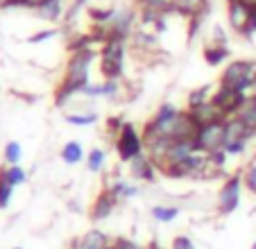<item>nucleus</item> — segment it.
<instances>
[{
  "label": "nucleus",
  "instance_id": "nucleus-24",
  "mask_svg": "<svg viewBox=\"0 0 256 249\" xmlns=\"http://www.w3.org/2000/svg\"><path fill=\"white\" fill-rule=\"evenodd\" d=\"M88 16H91V20H93V25H106L109 20L116 16V10L114 7H91L88 10Z\"/></svg>",
  "mask_w": 256,
  "mask_h": 249
},
{
  "label": "nucleus",
  "instance_id": "nucleus-10",
  "mask_svg": "<svg viewBox=\"0 0 256 249\" xmlns=\"http://www.w3.org/2000/svg\"><path fill=\"white\" fill-rule=\"evenodd\" d=\"M109 244H112V240L106 238V234H102L100 229H91L72 240L68 249H109Z\"/></svg>",
  "mask_w": 256,
  "mask_h": 249
},
{
  "label": "nucleus",
  "instance_id": "nucleus-8",
  "mask_svg": "<svg viewBox=\"0 0 256 249\" xmlns=\"http://www.w3.org/2000/svg\"><path fill=\"white\" fill-rule=\"evenodd\" d=\"M252 7H247L240 0H227V20L229 28L236 34L247 38V32H250V23H252Z\"/></svg>",
  "mask_w": 256,
  "mask_h": 249
},
{
  "label": "nucleus",
  "instance_id": "nucleus-33",
  "mask_svg": "<svg viewBox=\"0 0 256 249\" xmlns=\"http://www.w3.org/2000/svg\"><path fill=\"white\" fill-rule=\"evenodd\" d=\"M211 44H216V46H227L229 44L227 32H224L220 25H213V38H211Z\"/></svg>",
  "mask_w": 256,
  "mask_h": 249
},
{
  "label": "nucleus",
  "instance_id": "nucleus-38",
  "mask_svg": "<svg viewBox=\"0 0 256 249\" xmlns=\"http://www.w3.org/2000/svg\"><path fill=\"white\" fill-rule=\"evenodd\" d=\"M148 249H164V247H161V244H159V242H154V240H152V242H150V244H148Z\"/></svg>",
  "mask_w": 256,
  "mask_h": 249
},
{
  "label": "nucleus",
  "instance_id": "nucleus-30",
  "mask_svg": "<svg viewBox=\"0 0 256 249\" xmlns=\"http://www.w3.org/2000/svg\"><path fill=\"white\" fill-rule=\"evenodd\" d=\"M109 249H148V247H140V244H136L130 238H116V240H112Z\"/></svg>",
  "mask_w": 256,
  "mask_h": 249
},
{
  "label": "nucleus",
  "instance_id": "nucleus-9",
  "mask_svg": "<svg viewBox=\"0 0 256 249\" xmlns=\"http://www.w3.org/2000/svg\"><path fill=\"white\" fill-rule=\"evenodd\" d=\"M208 12V0H174L170 14H179L184 18H202Z\"/></svg>",
  "mask_w": 256,
  "mask_h": 249
},
{
  "label": "nucleus",
  "instance_id": "nucleus-21",
  "mask_svg": "<svg viewBox=\"0 0 256 249\" xmlns=\"http://www.w3.org/2000/svg\"><path fill=\"white\" fill-rule=\"evenodd\" d=\"M211 98H213V86L206 84V86L195 88V91L188 93V109H198V106L206 104V102H211Z\"/></svg>",
  "mask_w": 256,
  "mask_h": 249
},
{
  "label": "nucleus",
  "instance_id": "nucleus-15",
  "mask_svg": "<svg viewBox=\"0 0 256 249\" xmlns=\"http://www.w3.org/2000/svg\"><path fill=\"white\" fill-rule=\"evenodd\" d=\"M188 111H190V116L195 118V122H198L200 127L211 124V122H216V120H227V118H224V114L218 109L213 102H206V104L198 106V109H188Z\"/></svg>",
  "mask_w": 256,
  "mask_h": 249
},
{
  "label": "nucleus",
  "instance_id": "nucleus-18",
  "mask_svg": "<svg viewBox=\"0 0 256 249\" xmlns=\"http://www.w3.org/2000/svg\"><path fill=\"white\" fill-rule=\"evenodd\" d=\"M68 124H78V127H88V124H96L100 120V116L96 111H78V114H66L64 116Z\"/></svg>",
  "mask_w": 256,
  "mask_h": 249
},
{
  "label": "nucleus",
  "instance_id": "nucleus-23",
  "mask_svg": "<svg viewBox=\"0 0 256 249\" xmlns=\"http://www.w3.org/2000/svg\"><path fill=\"white\" fill-rule=\"evenodd\" d=\"M106 163V152L100 148H93L91 152L86 154V168L91 170V172H100L102 168H104Z\"/></svg>",
  "mask_w": 256,
  "mask_h": 249
},
{
  "label": "nucleus",
  "instance_id": "nucleus-4",
  "mask_svg": "<svg viewBox=\"0 0 256 249\" xmlns=\"http://www.w3.org/2000/svg\"><path fill=\"white\" fill-rule=\"evenodd\" d=\"M116 152L122 163H132L134 158H138L140 154H145L143 134H138V130H136L132 122L122 124L120 134L116 136Z\"/></svg>",
  "mask_w": 256,
  "mask_h": 249
},
{
  "label": "nucleus",
  "instance_id": "nucleus-34",
  "mask_svg": "<svg viewBox=\"0 0 256 249\" xmlns=\"http://www.w3.org/2000/svg\"><path fill=\"white\" fill-rule=\"evenodd\" d=\"M46 2H50V0H25L23 7H28V10H34V12H36L39 7H44Z\"/></svg>",
  "mask_w": 256,
  "mask_h": 249
},
{
  "label": "nucleus",
  "instance_id": "nucleus-20",
  "mask_svg": "<svg viewBox=\"0 0 256 249\" xmlns=\"http://www.w3.org/2000/svg\"><path fill=\"white\" fill-rule=\"evenodd\" d=\"M152 218H154L156 222H164V224H168V222H172L174 218L182 213V208L179 206H164V204H156L152 206Z\"/></svg>",
  "mask_w": 256,
  "mask_h": 249
},
{
  "label": "nucleus",
  "instance_id": "nucleus-27",
  "mask_svg": "<svg viewBox=\"0 0 256 249\" xmlns=\"http://www.w3.org/2000/svg\"><path fill=\"white\" fill-rule=\"evenodd\" d=\"M12 195H14V186L7 182L5 168H0V211H2V208H7V204H10Z\"/></svg>",
  "mask_w": 256,
  "mask_h": 249
},
{
  "label": "nucleus",
  "instance_id": "nucleus-13",
  "mask_svg": "<svg viewBox=\"0 0 256 249\" xmlns=\"http://www.w3.org/2000/svg\"><path fill=\"white\" fill-rule=\"evenodd\" d=\"M195 152H198L195 140H174V143L170 145V150H168V156H166L164 166H174V163H182V161H186V158L193 156ZM164 166H161V168H164Z\"/></svg>",
  "mask_w": 256,
  "mask_h": 249
},
{
  "label": "nucleus",
  "instance_id": "nucleus-37",
  "mask_svg": "<svg viewBox=\"0 0 256 249\" xmlns=\"http://www.w3.org/2000/svg\"><path fill=\"white\" fill-rule=\"evenodd\" d=\"M240 2H245L247 7H252V10H256V0H240Z\"/></svg>",
  "mask_w": 256,
  "mask_h": 249
},
{
  "label": "nucleus",
  "instance_id": "nucleus-26",
  "mask_svg": "<svg viewBox=\"0 0 256 249\" xmlns=\"http://www.w3.org/2000/svg\"><path fill=\"white\" fill-rule=\"evenodd\" d=\"M5 168V177H7V182L12 184V186H23L25 182H28V172H25L20 166H2Z\"/></svg>",
  "mask_w": 256,
  "mask_h": 249
},
{
  "label": "nucleus",
  "instance_id": "nucleus-3",
  "mask_svg": "<svg viewBox=\"0 0 256 249\" xmlns=\"http://www.w3.org/2000/svg\"><path fill=\"white\" fill-rule=\"evenodd\" d=\"M252 82H256V59H234L222 70L220 84L234 91H245Z\"/></svg>",
  "mask_w": 256,
  "mask_h": 249
},
{
  "label": "nucleus",
  "instance_id": "nucleus-6",
  "mask_svg": "<svg viewBox=\"0 0 256 249\" xmlns=\"http://www.w3.org/2000/svg\"><path fill=\"white\" fill-rule=\"evenodd\" d=\"M240 192H242V174L236 172L224 179L222 188L218 192V213L229 216L240 206Z\"/></svg>",
  "mask_w": 256,
  "mask_h": 249
},
{
  "label": "nucleus",
  "instance_id": "nucleus-19",
  "mask_svg": "<svg viewBox=\"0 0 256 249\" xmlns=\"http://www.w3.org/2000/svg\"><path fill=\"white\" fill-rule=\"evenodd\" d=\"M36 14H39L44 20H50V23L59 20V18H62V14H64L62 0H50V2H46L44 7H39V10H36Z\"/></svg>",
  "mask_w": 256,
  "mask_h": 249
},
{
  "label": "nucleus",
  "instance_id": "nucleus-5",
  "mask_svg": "<svg viewBox=\"0 0 256 249\" xmlns=\"http://www.w3.org/2000/svg\"><path fill=\"white\" fill-rule=\"evenodd\" d=\"M224 122H227V120H216V122H211V124L200 127L198 136H195V148H198V152L213 154L224 148Z\"/></svg>",
  "mask_w": 256,
  "mask_h": 249
},
{
  "label": "nucleus",
  "instance_id": "nucleus-7",
  "mask_svg": "<svg viewBox=\"0 0 256 249\" xmlns=\"http://www.w3.org/2000/svg\"><path fill=\"white\" fill-rule=\"evenodd\" d=\"M211 102L218 106V109L224 114V118H232V116H238L240 109L247 104L245 96L240 91H234V88H227L222 84H218V88L213 91Z\"/></svg>",
  "mask_w": 256,
  "mask_h": 249
},
{
  "label": "nucleus",
  "instance_id": "nucleus-17",
  "mask_svg": "<svg viewBox=\"0 0 256 249\" xmlns=\"http://www.w3.org/2000/svg\"><path fill=\"white\" fill-rule=\"evenodd\" d=\"M62 158H64V163H68V166L82 163V158H84L82 143H80V140H68V143L62 148Z\"/></svg>",
  "mask_w": 256,
  "mask_h": 249
},
{
  "label": "nucleus",
  "instance_id": "nucleus-39",
  "mask_svg": "<svg viewBox=\"0 0 256 249\" xmlns=\"http://www.w3.org/2000/svg\"><path fill=\"white\" fill-rule=\"evenodd\" d=\"M23 2H25V0H14V5H12V7H23Z\"/></svg>",
  "mask_w": 256,
  "mask_h": 249
},
{
  "label": "nucleus",
  "instance_id": "nucleus-11",
  "mask_svg": "<svg viewBox=\"0 0 256 249\" xmlns=\"http://www.w3.org/2000/svg\"><path fill=\"white\" fill-rule=\"evenodd\" d=\"M116 204H118V200L114 197V192L109 190V188H104L91 206V220L100 222V220H104V218H109L114 213V208H116Z\"/></svg>",
  "mask_w": 256,
  "mask_h": 249
},
{
  "label": "nucleus",
  "instance_id": "nucleus-32",
  "mask_svg": "<svg viewBox=\"0 0 256 249\" xmlns=\"http://www.w3.org/2000/svg\"><path fill=\"white\" fill-rule=\"evenodd\" d=\"M57 36V30H41V32L32 34V36L28 38L30 44H44V41H48V38Z\"/></svg>",
  "mask_w": 256,
  "mask_h": 249
},
{
  "label": "nucleus",
  "instance_id": "nucleus-28",
  "mask_svg": "<svg viewBox=\"0 0 256 249\" xmlns=\"http://www.w3.org/2000/svg\"><path fill=\"white\" fill-rule=\"evenodd\" d=\"M2 156H5V163H7V166H18V163H20V156H23L20 143H16V140H10V143L5 145V152H2Z\"/></svg>",
  "mask_w": 256,
  "mask_h": 249
},
{
  "label": "nucleus",
  "instance_id": "nucleus-12",
  "mask_svg": "<svg viewBox=\"0 0 256 249\" xmlns=\"http://www.w3.org/2000/svg\"><path fill=\"white\" fill-rule=\"evenodd\" d=\"M156 170L159 168H156L154 161H152L148 154H140L138 158H134V161L130 163V172L136 182H154Z\"/></svg>",
  "mask_w": 256,
  "mask_h": 249
},
{
  "label": "nucleus",
  "instance_id": "nucleus-40",
  "mask_svg": "<svg viewBox=\"0 0 256 249\" xmlns=\"http://www.w3.org/2000/svg\"><path fill=\"white\" fill-rule=\"evenodd\" d=\"M14 249H23V247H14Z\"/></svg>",
  "mask_w": 256,
  "mask_h": 249
},
{
  "label": "nucleus",
  "instance_id": "nucleus-22",
  "mask_svg": "<svg viewBox=\"0 0 256 249\" xmlns=\"http://www.w3.org/2000/svg\"><path fill=\"white\" fill-rule=\"evenodd\" d=\"M109 190L114 192V197H116L118 202H125V200H132V197L138 195V186H132V184L127 182H116L114 186H109Z\"/></svg>",
  "mask_w": 256,
  "mask_h": 249
},
{
  "label": "nucleus",
  "instance_id": "nucleus-25",
  "mask_svg": "<svg viewBox=\"0 0 256 249\" xmlns=\"http://www.w3.org/2000/svg\"><path fill=\"white\" fill-rule=\"evenodd\" d=\"M174 0H138L140 10L148 12H161V14H170Z\"/></svg>",
  "mask_w": 256,
  "mask_h": 249
},
{
  "label": "nucleus",
  "instance_id": "nucleus-35",
  "mask_svg": "<svg viewBox=\"0 0 256 249\" xmlns=\"http://www.w3.org/2000/svg\"><path fill=\"white\" fill-rule=\"evenodd\" d=\"M256 34V10L252 12V23H250V32H247V38H252Z\"/></svg>",
  "mask_w": 256,
  "mask_h": 249
},
{
  "label": "nucleus",
  "instance_id": "nucleus-2",
  "mask_svg": "<svg viewBox=\"0 0 256 249\" xmlns=\"http://www.w3.org/2000/svg\"><path fill=\"white\" fill-rule=\"evenodd\" d=\"M125 64V38H106L100 50V72L104 80L118 82Z\"/></svg>",
  "mask_w": 256,
  "mask_h": 249
},
{
  "label": "nucleus",
  "instance_id": "nucleus-36",
  "mask_svg": "<svg viewBox=\"0 0 256 249\" xmlns=\"http://www.w3.org/2000/svg\"><path fill=\"white\" fill-rule=\"evenodd\" d=\"M12 5H14V0H0V10H7Z\"/></svg>",
  "mask_w": 256,
  "mask_h": 249
},
{
  "label": "nucleus",
  "instance_id": "nucleus-16",
  "mask_svg": "<svg viewBox=\"0 0 256 249\" xmlns=\"http://www.w3.org/2000/svg\"><path fill=\"white\" fill-rule=\"evenodd\" d=\"M229 57H232V50H229V46L208 44L206 48H204V62H206L208 66H220V64L227 62Z\"/></svg>",
  "mask_w": 256,
  "mask_h": 249
},
{
  "label": "nucleus",
  "instance_id": "nucleus-1",
  "mask_svg": "<svg viewBox=\"0 0 256 249\" xmlns=\"http://www.w3.org/2000/svg\"><path fill=\"white\" fill-rule=\"evenodd\" d=\"M96 59V50H84V52L70 54L66 64V75H64L62 84L54 91V104L66 106L72 100V96H80L82 88L88 84V70Z\"/></svg>",
  "mask_w": 256,
  "mask_h": 249
},
{
  "label": "nucleus",
  "instance_id": "nucleus-14",
  "mask_svg": "<svg viewBox=\"0 0 256 249\" xmlns=\"http://www.w3.org/2000/svg\"><path fill=\"white\" fill-rule=\"evenodd\" d=\"M118 91H120V84H118V82L102 80V82H98V84L88 82L80 96H84V98H114V96H118Z\"/></svg>",
  "mask_w": 256,
  "mask_h": 249
},
{
  "label": "nucleus",
  "instance_id": "nucleus-29",
  "mask_svg": "<svg viewBox=\"0 0 256 249\" xmlns=\"http://www.w3.org/2000/svg\"><path fill=\"white\" fill-rule=\"evenodd\" d=\"M242 186L247 188L250 192H254L256 195V158L247 166L245 170H242Z\"/></svg>",
  "mask_w": 256,
  "mask_h": 249
},
{
  "label": "nucleus",
  "instance_id": "nucleus-31",
  "mask_svg": "<svg viewBox=\"0 0 256 249\" xmlns=\"http://www.w3.org/2000/svg\"><path fill=\"white\" fill-rule=\"evenodd\" d=\"M170 249H195V244L188 236H174L172 242H170Z\"/></svg>",
  "mask_w": 256,
  "mask_h": 249
}]
</instances>
